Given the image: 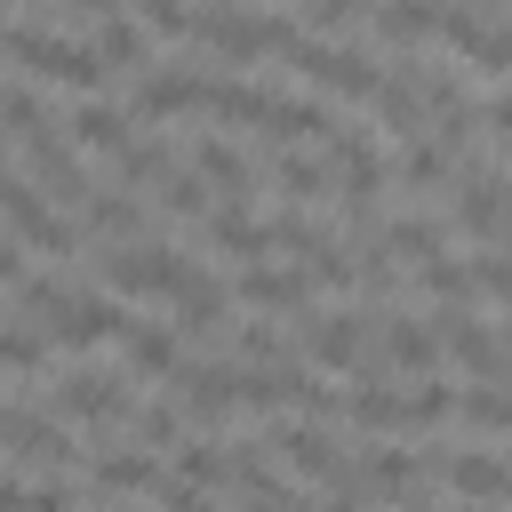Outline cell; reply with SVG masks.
<instances>
[{
  "mask_svg": "<svg viewBox=\"0 0 512 512\" xmlns=\"http://www.w3.org/2000/svg\"><path fill=\"white\" fill-rule=\"evenodd\" d=\"M232 304H248V312H312V272L304 264H240Z\"/></svg>",
  "mask_w": 512,
  "mask_h": 512,
  "instance_id": "9c48e42d",
  "label": "cell"
},
{
  "mask_svg": "<svg viewBox=\"0 0 512 512\" xmlns=\"http://www.w3.org/2000/svg\"><path fill=\"white\" fill-rule=\"evenodd\" d=\"M456 400H464V392H448L440 376H416V392H408V432H432V424H448V416H456Z\"/></svg>",
  "mask_w": 512,
  "mask_h": 512,
  "instance_id": "cb8c5ba5",
  "label": "cell"
},
{
  "mask_svg": "<svg viewBox=\"0 0 512 512\" xmlns=\"http://www.w3.org/2000/svg\"><path fill=\"white\" fill-rule=\"evenodd\" d=\"M456 416L480 424V432H504V440H512V392H504V384H464Z\"/></svg>",
  "mask_w": 512,
  "mask_h": 512,
  "instance_id": "603a6c76",
  "label": "cell"
},
{
  "mask_svg": "<svg viewBox=\"0 0 512 512\" xmlns=\"http://www.w3.org/2000/svg\"><path fill=\"white\" fill-rule=\"evenodd\" d=\"M64 128H72V144L96 152V160H120V152L136 144V112H120V104H104V96H88Z\"/></svg>",
  "mask_w": 512,
  "mask_h": 512,
  "instance_id": "4fadbf2b",
  "label": "cell"
},
{
  "mask_svg": "<svg viewBox=\"0 0 512 512\" xmlns=\"http://www.w3.org/2000/svg\"><path fill=\"white\" fill-rule=\"evenodd\" d=\"M440 352H448V336H440V320L424 312H392L384 320V368H408V376H440Z\"/></svg>",
  "mask_w": 512,
  "mask_h": 512,
  "instance_id": "30bf717a",
  "label": "cell"
},
{
  "mask_svg": "<svg viewBox=\"0 0 512 512\" xmlns=\"http://www.w3.org/2000/svg\"><path fill=\"white\" fill-rule=\"evenodd\" d=\"M152 496H160V512H216V496H208V488H192V480H176V472H168Z\"/></svg>",
  "mask_w": 512,
  "mask_h": 512,
  "instance_id": "f1b7e54d",
  "label": "cell"
},
{
  "mask_svg": "<svg viewBox=\"0 0 512 512\" xmlns=\"http://www.w3.org/2000/svg\"><path fill=\"white\" fill-rule=\"evenodd\" d=\"M8 512H80V496L64 488V480H8Z\"/></svg>",
  "mask_w": 512,
  "mask_h": 512,
  "instance_id": "484cf974",
  "label": "cell"
},
{
  "mask_svg": "<svg viewBox=\"0 0 512 512\" xmlns=\"http://www.w3.org/2000/svg\"><path fill=\"white\" fill-rule=\"evenodd\" d=\"M160 480H168V472H160V464H152V448H144V440H128V432H120V440H104V448L88 456V488H96V496H152Z\"/></svg>",
  "mask_w": 512,
  "mask_h": 512,
  "instance_id": "8992f818",
  "label": "cell"
},
{
  "mask_svg": "<svg viewBox=\"0 0 512 512\" xmlns=\"http://www.w3.org/2000/svg\"><path fill=\"white\" fill-rule=\"evenodd\" d=\"M416 288H424L440 312H464V304L480 296V288H472V264H456V256H424V264H416Z\"/></svg>",
  "mask_w": 512,
  "mask_h": 512,
  "instance_id": "7402d4cb",
  "label": "cell"
},
{
  "mask_svg": "<svg viewBox=\"0 0 512 512\" xmlns=\"http://www.w3.org/2000/svg\"><path fill=\"white\" fill-rule=\"evenodd\" d=\"M112 512H120V504H112Z\"/></svg>",
  "mask_w": 512,
  "mask_h": 512,
  "instance_id": "4dcf8cb0",
  "label": "cell"
},
{
  "mask_svg": "<svg viewBox=\"0 0 512 512\" xmlns=\"http://www.w3.org/2000/svg\"><path fill=\"white\" fill-rule=\"evenodd\" d=\"M200 112H208V120L232 136V128H264V120H272V96H264L256 80H232V72H216V80H208V96H200Z\"/></svg>",
  "mask_w": 512,
  "mask_h": 512,
  "instance_id": "5bb4252c",
  "label": "cell"
},
{
  "mask_svg": "<svg viewBox=\"0 0 512 512\" xmlns=\"http://www.w3.org/2000/svg\"><path fill=\"white\" fill-rule=\"evenodd\" d=\"M48 408L64 416V424H88V432H120V424H136V376L128 368H96V360H56V384H48Z\"/></svg>",
  "mask_w": 512,
  "mask_h": 512,
  "instance_id": "7a4b0ae2",
  "label": "cell"
},
{
  "mask_svg": "<svg viewBox=\"0 0 512 512\" xmlns=\"http://www.w3.org/2000/svg\"><path fill=\"white\" fill-rule=\"evenodd\" d=\"M8 64H16V80H32V88H72L80 104L104 88V56H96V40H64V32H40V24H8Z\"/></svg>",
  "mask_w": 512,
  "mask_h": 512,
  "instance_id": "6da1fadb",
  "label": "cell"
},
{
  "mask_svg": "<svg viewBox=\"0 0 512 512\" xmlns=\"http://www.w3.org/2000/svg\"><path fill=\"white\" fill-rule=\"evenodd\" d=\"M224 312H232V288L200 264V280L176 296V328H184V336H224Z\"/></svg>",
  "mask_w": 512,
  "mask_h": 512,
  "instance_id": "d6986e66",
  "label": "cell"
},
{
  "mask_svg": "<svg viewBox=\"0 0 512 512\" xmlns=\"http://www.w3.org/2000/svg\"><path fill=\"white\" fill-rule=\"evenodd\" d=\"M184 368V328L176 320H136V336H128V376H176Z\"/></svg>",
  "mask_w": 512,
  "mask_h": 512,
  "instance_id": "2e32d148",
  "label": "cell"
},
{
  "mask_svg": "<svg viewBox=\"0 0 512 512\" xmlns=\"http://www.w3.org/2000/svg\"><path fill=\"white\" fill-rule=\"evenodd\" d=\"M176 168H184V160H176L160 136H136V144L112 160V184H120V192H144V184H168Z\"/></svg>",
  "mask_w": 512,
  "mask_h": 512,
  "instance_id": "ffe728a7",
  "label": "cell"
},
{
  "mask_svg": "<svg viewBox=\"0 0 512 512\" xmlns=\"http://www.w3.org/2000/svg\"><path fill=\"white\" fill-rule=\"evenodd\" d=\"M344 424L352 432H408V392H392L376 368H360L344 384Z\"/></svg>",
  "mask_w": 512,
  "mask_h": 512,
  "instance_id": "7c38bea8",
  "label": "cell"
},
{
  "mask_svg": "<svg viewBox=\"0 0 512 512\" xmlns=\"http://www.w3.org/2000/svg\"><path fill=\"white\" fill-rule=\"evenodd\" d=\"M432 320H440L448 352L472 368V384H496V376H504V336H496V328H488L472 304H464V312H432Z\"/></svg>",
  "mask_w": 512,
  "mask_h": 512,
  "instance_id": "8fae6325",
  "label": "cell"
},
{
  "mask_svg": "<svg viewBox=\"0 0 512 512\" xmlns=\"http://www.w3.org/2000/svg\"><path fill=\"white\" fill-rule=\"evenodd\" d=\"M296 16H304V32H352L368 16V0H296Z\"/></svg>",
  "mask_w": 512,
  "mask_h": 512,
  "instance_id": "83f0119b",
  "label": "cell"
},
{
  "mask_svg": "<svg viewBox=\"0 0 512 512\" xmlns=\"http://www.w3.org/2000/svg\"><path fill=\"white\" fill-rule=\"evenodd\" d=\"M152 208H160V224L176 232V224H192V216H208V208H216V184H208V176L184 160V168L160 184V200H152Z\"/></svg>",
  "mask_w": 512,
  "mask_h": 512,
  "instance_id": "44dd1931",
  "label": "cell"
},
{
  "mask_svg": "<svg viewBox=\"0 0 512 512\" xmlns=\"http://www.w3.org/2000/svg\"><path fill=\"white\" fill-rule=\"evenodd\" d=\"M128 8H136V24H144L152 40H192V32H200V16H192L184 0H128Z\"/></svg>",
  "mask_w": 512,
  "mask_h": 512,
  "instance_id": "d4e9b609",
  "label": "cell"
},
{
  "mask_svg": "<svg viewBox=\"0 0 512 512\" xmlns=\"http://www.w3.org/2000/svg\"><path fill=\"white\" fill-rule=\"evenodd\" d=\"M200 96H208V72H192V64H152L144 80H136V96H128V112L152 128V120H176V112H200Z\"/></svg>",
  "mask_w": 512,
  "mask_h": 512,
  "instance_id": "52a82bcc",
  "label": "cell"
},
{
  "mask_svg": "<svg viewBox=\"0 0 512 512\" xmlns=\"http://www.w3.org/2000/svg\"><path fill=\"white\" fill-rule=\"evenodd\" d=\"M288 344L312 360V368H360L368 360V312L344 304V312H296Z\"/></svg>",
  "mask_w": 512,
  "mask_h": 512,
  "instance_id": "5b68a950",
  "label": "cell"
},
{
  "mask_svg": "<svg viewBox=\"0 0 512 512\" xmlns=\"http://www.w3.org/2000/svg\"><path fill=\"white\" fill-rule=\"evenodd\" d=\"M192 168L216 184V200H256V168H248L224 136H192Z\"/></svg>",
  "mask_w": 512,
  "mask_h": 512,
  "instance_id": "e0dca14e",
  "label": "cell"
},
{
  "mask_svg": "<svg viewBox=\"0 0 512 512\" xmlns=\"http://www.w3.org/2000/svg\"><path fill=\"white\" fill-rule=\"evenodd\" d=\"M272 456H280V472H296L304 488H344V464H352V448L328 432V424H272V440H264Z\"/></svg>",
  "mask_w": 512,
  "mask_h": 512,
  "instance_id": "277c9868",
  "label": "cell"
},
{
  "mask_svg": "<svg viewBox=\"0 0 512 512\" xmlns=\"http://www.w3.org/2000/svg\"><path fill=\"white\" fill-rule=\"evenodd\" d=\"M448 488L464 504H512V464L488 448H464V456H448Z\"/></svg>",
  "mask_w": 512,
  "mask_h": 512,
  "instance_id": "9a60e30c",
  "label": "cell"
},
{
  "mask_svg": "<svg viewBox=\"0 0 512 512\" xmlns=\"http://www.w3.org/2000/svg\"><path fill=\"white\" fill-rule=\"evenodd\" d=\"M8 240H24L32 256H56V264H64V256L88 248V224H80L64 200H48L24 168H8Z\"/></svg>",
  "mask_w": 512,
  "mask_h": 512,
  "instance_id": "3957f363",
  "label": "cell"
},
{
  "mask_svg": "<svg viewBox=\"0 0 512 512\" xmlns=\"http://www.w3.org/2000/svg\"><path fill=\"white\" fill-rule=\"evenodd\" d=\"M456 512H496V504H456Z\"/></svg>",
  "mask_w": 512,
  "mask_h": 512,
  "instance_id": "f546056e",
  "label": "cell"
},
{
  "mask_svg": "<svg viewBox=\"0 0 512 512\" xmlns=\"http://www.w3.org/2000/svg\"><path fill=\"white\" fill-rule=\"evenodd\" d=\"M472 288H480V296H496V304H512V240L472 256Z\"/></svg>",
  "mask_w": 512,
  "mask_h": 512,
  "instance_id": "4316f807",
  "label": "cell"
},
{
  "mask_svg": "<svg viewBox=\"0 0 512 512\" xmlns=\"http://www.w3.org/2000/svg\"><path fill=\"white\" fill-rule=\"evenodd\" d=\"M96 56H104L112 72L144 80V72H152V32H144V24H128V16H96Z\"/></svg>",
  "mask_w": 512,
  "mask_h": 512,
  "instance_id": "ac0fdd59",
  "label": "cell"
},
{
  "mask_svg": "<svg viewBox=\"0 0 512 512\" xmlns=\"http://www.w3.org/2000/svg\"><path fill=\"white\" fill-rule=\"evenodd\" d=\"M200 232H208V248L232 256V264H264V256H272V224L256 216V200H216V208L200 216Z\"/></svg>",
  "mask_w": 512,
  "mask_h": 512,
  "instance_id": "ba28073f",
  "label": "cell"
}]
</instances>
